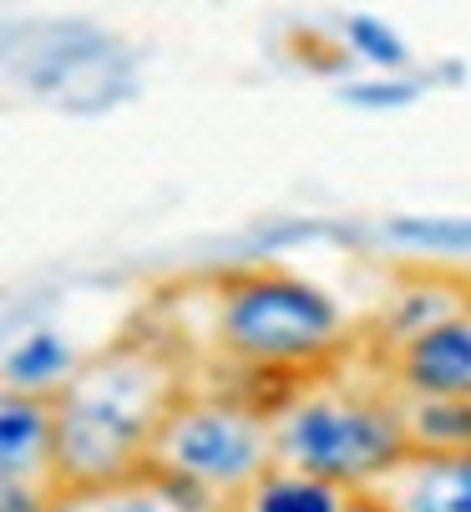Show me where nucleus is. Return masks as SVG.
Wrapping results in <instances>:
<instances>
[{"instance_id": "nucleus-1", "label": "nucleus", "mask_w": 471, "mask_h": 512, "mask_svg": "<svg viewBox=\"0 0 471 512\" xmlns=\"http://www.w3.org/2000/svg\"><path fill=\"white\" fill-rule=\"evenodd\" d=\"M188 391L178 355L152 340H122L87 355L51 391V487L92 492L147 467L168 406Z\"/></svg>"}, {"instance_id": "nucleus-2", "label": "nucleus", "mask_w": 471, "mask_h": 512, "mask_svg": "<svg viewBox=\"0 0 471 512\" xmlns=\"http://www.w3.org/2000/svg\"><path fill=\"white\" fill-rule=\"evenodd\" d=\"M345 340V315L314 279L289 269H244L218 284L213 345L249 376H304Z\"/></svg>"}, {"instance_id": "nucleus-3", "label": "nucleus", "mask_w": 471, "mask_h": 512, "mask_svg": "<svg viewBox=\"0 0 471 512\" xmlns=\"http://www.w3.org/2000/svg\"><path fill=\"white\" fill-rule=\"evenodd\" d=\"M274 462L314 472L345 492H370L385 472L411 457L396 391H345L304 386L289 391L274 411Z\"/></svg>"}, {"instance_id": "nucleus-4", "label": "nucleus", "mask_w": 471, "mask_h": 512, "mask_svg": "<svg viewBox=\"0 0 471 512\" xmlns=\"http://www.w3.org/2000/svg\"><path fill=\"white\" fill-rule=\"evenodd\" d=\"M274 462V421L244 391H183L152 436L147 467L163 472L223 512Z\"/></svg>"}, {"instance_id": "nucleus-5", "label": "nucleus", "mask_w": 471, "mask_h": 512, "mask_svg": "<svg viewBox=\"0 0 471 512\" xmlns=\"http://www.w3.org/2000/svg\"><path fill=\"white\" fill-rule=\"evenodd\" d=\"M0 66L61 112H112L137 87L132 51L92 21H21L0 31Z\"/></svg>"}, {"instance_id": "nucleus-6", "label": "nucleus", "mask_w": 471, "mask_h": 512, "mask_svg": "<svg viewBox=\"0 0 471 512\" xmlns=\"http://www.w3.org/2000/svg\"><path fill=\"white\" fill-rule=\"evenodd\" d=\"M396 396H471V310H456L390 350Z\"/></svg>"}, {"instance_id": "nucleus-7", "label": "nucleus", "mask_w": 471, "mask_h": 512, "mask_svg": "<svg viewBox=\"0 0 471 512\" xmlns=\"http://www.w3.org/2000/svg\"><path fill=\"white\" fill-rule=\"evenodd\" d=\"M370 492H380L390 512H471V447L411 452Z\"/></svg>"}, {"instance_id": "nucleus-8", "label": "nucleus", "mask_w": 471, "mask_h": 512, "mask_svg": "<svg viewBox=\"0 0 471 512\" xmlns=\"http://www.w3.org/2000/svg\"><path fill=\"white\" fill-rule=\"evenodd\" d=\"M0 472L51 482V396L0 381Z\"/></svg>"}, {"instance_id": "nucleus-9", "label": "nucleus", "mask_w": 471, "mask_h": 512, "mask_svg": "<svg viewBox=\"0 0 471 512\" xmlns=\"http://www.w3.org/2000/svg\"><path fill=\"white\" fill-rule=\"evenodd\" d=\"M345 487L314 477V472H299L289 462H269L239 497H233L228 512H340L345 507Z\"/></svg>"}, {"instance_id": "nucleus-10", "label": "nucleus", "mask_w": 471, "mask_h": 512, "mask_svg": "<svg viewBox=\"0 0 471 512\" xmlns=\"http://www.w3.org/2000/svg\"><path fill=\"white\" fill-rule=\"evenodd\" d=\"M76 365H82V355H76V345L51 330V325H36L26 330L6 355H0V381L16 386V391H36V396H51Z\"/></svg>"}, {"instance_id": "nucleus-11", "label": "nucleus", "mask_w": 471, "mask_h": 512, "mask_svg": "<svg viewBox=\"0 0 471 512\" xmlns=\"http://www.w3.org/2000/svg\"><path fill=\"white\" fill-rule=\"evenodd\" d=\"M411 452H466L471 396H396Z\"/></svg>"}, {"instance_id": "nucleus-12", "label": "nucleus", "mask_w": 471, "mask_h": 512, "mask_svg": "<svg viewBox=\"0 0 471 512\" xmlns=\"http://www.w3.org/2000/svg\"><path fill=\"white\" fill-rule=\"evenodd\" d=\"M56 512H193L157 472H132L122 482H107V487H92V492H71V497H56Z\"/></svg>"}, {"instance_id": "nucleus-13", "label": "nucleus", "mask_w": 471, "mask_h": 512, "mask_svg": "<svg viewBox=\"0 0 471 512\" xmlns=\"http://www.w3.org/2000/svg\"><path fill=\"white\" fill-rule=\"evenodd\" d=\"M340 41L355 61H365L375 71H411V41L375 11H350L340 21Z\"/></svg>"}, {"instance_id": "nucleus-14", "label": "nucleus", "mask_w": 471, "mask_h": 512, "mask_svg": "<svg viewBox=\"0 0 471 512\" xmlns=\"http://www.w3.org/2000/svg\"><path fill=\"white\" fill-rule=\"evenodd\" d=\"M456 310H466V305L451 295L446 284H421V289H411V295H401L396 305H385V340H390V350H396L401 340H411V335H421L426 325L456 315Z\"/></svg>"}, {"instance_id": "nucleus-15", "label": "nucleus", "mask_w": 471, "mask_h": 512, "mask_svg": "<svg viewBox=\"0 0 471 512\" xmlns=\"http://www.w3.org/2000/svg\"><path fill=\"white\" fill-rule=\"evenodd\" d=\"M426 77H411V71H375L365 82H345L340 102L360 107V112H406L426 97Z\"/></svg>"}, {"instance_id": "nucleus-16", "label": "nucleus", "mask_w": 471, "mask_h": 512, "mask_svg": "<svg viewBox=\"0 0 471 512\" xmlns=\"http://www.w3.org/2000/svg\"><path fill=\"white\" fill-rule=\"evenodd\" d=\"M385 234L426 254H471V218H396Z\"/></svg>"}, {"instance_id": "nucleus-17", "label": "nucleus", "mask_w": 471, "mask_h": 512, "mask_svg": "<svg viewBox=\"0 0 471 512\" xmlns=\"http://www.w3.org/2000/svg\"><path fill=\"white\" fill-rule=\"evenodd\" d=\"M0 512H56V487L0 472Z\"/></svg>"}, {"instance_id": "nucleus-18", "label": "nucleus", "mask_w": 471, "mask_h": 512, "mask_svg": "<svg viewBox=\"0 0 471 512\" xmlns=\"http://www.w3.org/2000/svg\"><path fill=\"white\" fill-rule=\"evenodd\" d=\"M340 512H390V507H385V497H380V492H350Z\"/></svg>"}]
</instances>
